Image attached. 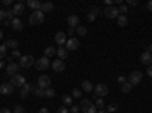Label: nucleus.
<instances>
[{
    "mask_svg": "<svg viewBox=\"0 0 152 113\" xmlns=\"http://www.w3.org/2000/svg\"><path fill=\"white\" fill-rule=\"evenodd\" d=\"M44 21V12L40 9V11H34L31 17H29V23L32 26H38V24H41Z\"/></svg>",
    "mask_w": 152,
    "mask_h": 113,
    "instance_id": "f257e3e1",
    "label": "nucleus"
},
{
    "mask_svg": "<svg viewBox=\"0 0 152 113\" xmlns=\"http://www.w3.org/2000/svg\"><path fill=\"white\" fill-rule=\"evenodd\" d=\"M20 67H23V69H29L31 66H34L35 64V58L32 57V55H23L21 58H20Z\"/></svg>",
    "mask_w": 152,
    "mask_h": 113,
    "instance_id": "f03ea898",
    "label": "nucleus"
},
{
    "mask_svg": "<svg viewBox=\"0 0 152 113\" xmlns=\"http://www.w3.org/2000/svg\"><path fill=\"white\" fill-rule=\"evenodd\" d=\"M143 80V73L140 70H134L129 73V77H128V83L132 84V86H137L138 83H140Z\"/></svg>",
    "mask_w": 152,
    "mask_h": 113,
    "instance_id": "7ed1b4c3",
    "label": "nucleus"
},
{
    "mask_svg": "<svg viewBox=\"0 0 152 113\" xmlns=\"http://www.w3.org/2000/svg\"><path fill=\"white\" fill-rule=\"evenodd\" d=\"M108 92H110V89H108V86H107V84L99 83V84H96V86H94V93H96V96H97V98L107 96V95H108Z\"/></svg>",
    "mask_w": 152,
    "mask_h": 113,
    "instance_id": "20e7f679",
    "label": "nucleus"
},
{
    "mask_svg": "<svg viewBox=\"0 0 152 113\" xmlns=\"http://www.w3.org/2000/svg\"><path fill=\"white\" fill-rule=\"evenodd\" d=\"M104 14H105V17L107 18H110V20H114V18H119V9L117 8H114V6H107L105 9H104Z\"/></svg>",
    "mask_w": 152,
    "mask_h": 113,
    "instance_id": "39448f33",
    "label": "nucleus"
},
{
    "mask_svg": "<svg viewBox=\"0 0 152 113\" xmlns=\"http://www.w3.org/2000/svg\"><path fill=\"white\" fill-rule=\"evenodd\" d=\"M11 84L14 87H23L24 84H26V78H24V75L17 73V75H14V77H11Z\"/></svg>",
    "mask_w": 152,
    "mask_h": 113,
    "instance_id": "423d86ee",
    "label": "nucleus"
},
{
    "mask_svg": "<svg viewBox=\"0 0 152 113\" xmlns=\"http://www.w3.org/2000/svg\"><path fill=\"white\" fill-rule=\"evenodd\" d=\"M35 67H37L38 70H46V69H49V67H50L49 58H47V57H41L40 60H37V61H35Z\"/></svg>",
    "mask_w": 152,
    "mask_h": 113,
    "instance_id": "0eeeda50",
    "label": "nucleus"
},
{
    "mask_svg": "<svg viewBox=\"0 0 152 113\" xmlns=\"http://www.w3.org/2000/svg\"><path fill=\"white\" fill-rule=\"evenodd\" d=\"M18 70H20V64H18V63H15V61L9 63V64L6 66V73L9 75V77H14V75H17Z\"/></svg>",
    "mask_w": 152,
    "mask_h": 113,
    "instance_id": "6e6552de",
    "label": "nucleus"
},
{
    "mask_svg": "<svg viewBox=\"0 0 152 113\" xmlns=\"http://www.w3.org/2000/svg\"><path fill=\"white\" fill-rule=\"evenodd\" d=\"M78 47H79V40L76 38V37H72V38L67 40V43H66V49H67V51H76Z\"/></svg>",
    "mask_w": 152,
    "mask_h": 113,
    "instance_id": "1a4fd4ad",
    "label": "nucleus"
},
{
    "mask_svg": "<svg viewBox=\"0 0 152 113\" xmlns=\"http://www.w3.org/2000/svg\"><path fill=\"white\" fill-rule=\"evenodd\" d=\"M38 86H40L41 87V89H49V87H50V78L47 77V75H41V77L40 78H38V83H37Z\"/></svg>",
    "mask_w": 152,
    "mask_h": 113,
    "instance_id": "9d476101",
    "label": "nucleus"
},
{
    "mask_svg": "<svg viewBox=\"0 0 152 113\" xmlns=\"http://www.w3.org/2000/svg\"><path fill=\"white\" fill-rule=\"evenodd\" d=\"M52 69H53L55 72H64V69H66V63L58 58V60L52 61Z\"/></svg>",
    "mask_w": 152,
    "mask_h": 113,
    "instance_id": "9b49d317",
    "label": "nucleus"
},
{
    "mask_svg": "<svg viewBox=\"0 0 152 113\" xmlns=\"http://www.w3.org/2000/svg\"><path fill=\"white\" fill-rule=\"evenodd\" d=\"M12 92H14V86H12L11 83H3L2 86H0V93L2 95H11Z\"/></svg>",
    "mask_w": 152,
    "mask_h": 113,
    "instance_id": "f8f14e48",
    "label": "nucleus"
},
{
    "mask_svg": "<svg viewBox=\"0 0 152 113\" xmlns=\"http://www.w3.org/2000/svg\"><path fill=\"white\" fill-rule=\"evenodd\" d=\"M140 63H142V64H145V66H151L152 64V54L149 51L143 52L142 57H140Z\"/></svg>",
    "mask_w": 152,
    "mask_h": 113,
    "instance_id": "ddd939ff",
    "label": "nucleus"
},
{
    "mask_svg": "<svg viewBox=\"0 0 152 113\" xmlns=\"http://www.w3.org/2000/svg\"><path fill=\"white\" fill-rule=\"evenodd\" d=\"M66 32H56L55 34V41H56V44H59V47L61 46H64L66 43H67V38H66Z\"/></svg>",
    "mask_w": 152,
    "mask_h": 113,
    "instance_id": "4468645a",
    "label": "nucleus"
},
{
    "mask_svg": "<svg viewBox=\"0 0 152 113\" xmlns=\"http://www.w3.org/2000/svg\"><path fill=\"white\" fill-rule=\"evenodd\" d=\"M67 24L70 28H78L79 26V17L78 16H75V14H72V16H69V18H67Z\"/></svg>",
    "mask_w": 152,
    "mask_h": 113,
    "instance_id": "2eb2a0df",
    "label": "nucleus"
},
{
    "mask_svg": "<svg viewBox=\"0 0 152 113\" xmlns=\"http://www.w3.org/2000/svg\"><path fill=\"white\" fill-rule=\"evenodd\" d=\"M31 89H32V84H29V83H26L23 87H21V90H20V96L23 98V99H28V96H29V93H31Z\"/></svg>",
    "mask_w": 152,
    "mask_h": 113,
    "instance_id": "dca6fc26",
    "label": "nucleus"
},
{
    "mask_svg": "<svg viewBox=\"0 0 152 113\" xmlns=\"http://www.w3.org/2000/svg\"><path fill=\"white\" fill-rule=\"evenodd\" d=\"M12 12H14V16H21L24 12V3H15L14 6H12Z\"/></svg>",
    "mask_w": 152,
    "mask_h": 113,
    "instance_id": "f3484780",
    "label": "nucleus"
},
{
    "mask_svg": "<svg viewBox=\"0 0 152 113\" xmlns=\"http://www.w3.org/2000/svg\"><path fill=\"white\" fill-rule=\"evenodd\" d=\"M11 28L14 29V31H21V29H23V21H21L18 17H15L14 20L11 21Z\"/></svg>",
    "mask_w": 152,
    "mask_h": 113,
    "instance_id": "a211bd4d",
    "label": "nucleus"
},
{
    "mask_svg": "<svg viewBox=\"0 0 152 113\" xmlns=\"http://www.w3.org/2000/svg\"><path fill=\"white\" fill-rule=\"evenodd\" d=\"M56 55L59 57V60H62V61H64V60L69 57V51H67V49H66L64 46H61L59 49H56Z\"/></svg>",
    "mask_w": 152,
    "mask_h": 113,
    "instance_id": "6ab92c4d",
    "label": "nucleus"
},
{
    "mask_svg": "<svg viewBox=\"0 0 152 113\" xmlns=\"http://www.w3.org/2000/svg\"><path fill=\"white\" fill-rule=\"evenodd\" d=\"M31 92H32L35 96H40V98H41V96H44V89H41V87L38 86V84H37V86H35V84H32Z\"/></svg>",
    "mask_w": 152,
    "mask_h": 113,
    "instance_id": "aec40b11",
    "label": "nucleus"
},
{
    "mask_svg": "<svg viewBox=\"0 0 152 113\" xmlns=\"http://www.w3.org/2000/svg\"><path fill=\"white\" fill-rule=\"evenodd\" d=\"M93 106H94V104L90 101V99H82V101H81V106H79V109H81V110L85 113L88 109H90V107H93Z\"/></svg>",
    "mask_w": 152,
    "mask_h": 113,
    "instance_id": "412c9836",
    "label": "nucleus"
},
{
    "mask_svg": "<svg viewBox=\"0 0 152 113\" xmlns=\"http://www.w3.org/2000/svg\"><path fill=\"white\" fill-rule=\"evenodd\" d=\"M82 90L84 92H93L94 90V86H93V83L91 81H88V80H85V81H82Z\"/></svg>",
    "mask_w": 152,
    "mask_h": 113,
    "instance_id": "4be33fe9",
    "label": "nucleus"
},
{
    "mask_svg": "<svg viewBox=\"0 0 152 113\" xmlns=\"http://www.w3.org/2000/svg\"><path fill=\"white\" fill-rule=\"evenodd\" d=\"M41 2H38V0H28V6L32 8L34 11H40L41 9Z\"/></svg>",
    "mask_w": 152,
    "mask_h": 113,
    "instance_id": "5701e85b",
    "label": "nucleus"
},
{
    "mask_svg": "<svg viewBox=\"0 0 152 113\" xmlns=\"http://www.w3.org/2000/svg\"><path fill=\"white\" fill-rule=\"evenodd\" d=\"M55 54H56V49H55V47H52V46H47V47L44 49V57H47V58L53 57Z\"/></svg>",
    "mask_w": 152,
    "mask_h": 113,
    "instance_id": "b1692460",
    "label": "nucleus"
},
{
    "mask_svg": "<svg viewBox=\"0 0 152 113\" xmlns=\"http://www.w3.org/2000/svg\"><path fill=\"white\" fill-rule=\"evenodd\" d=\"M6 47H11L12 51H14V49H17L18 47V41L17 40H14V38H9V40H6Z\"/></svg>",
    "mask_w": 152,
    "mask_h": 113,
    "instance_id": "393cba45",
    "label": "nucleus"
},
{
    "mask_svg": "<svg viewBox=\"0 0 152 113\" xmlns=\"http://www.w3.org/2000/svg\"><path fill=\"white\" fill-rule=\"evenodd\" d=\"M52 9H53V3L52 2H46V3L41 5V11L43 12H50Z\"/></svg>",
    "mask_w": 152,
    "mask_h": 113,
    "instance_id": "a878e982",
    "label": "nucleus"
},
{
    "mask_svg": "<svg viewBox=\"0 0 152 113\" xmlns=\"http://www.w3.org/2000/svg\"><path fill=\"white\" fill-rule=\"evenodd\" d=\"M117 23H119V26L125 28L126 24H128V17H126V16H119V18H117Z\"/></svg>",
    "mask_w": 152,
    "mask_h": 113,
    "instance_id": "bb28decb",
    "label": "nucleus"
},
{
    "mask_svg": "<svg viewBox=\"0 0 152 113\" xmlns=\"http://www.w3.org/2000/svg\"><path fill=\"white\" fill-rule=\"evenodd\" d=\"M62 103H64V106H72L73 103L72 95H62Z\"/></svg>",
    "mask_w": 152,
    "mask_h": 113,
    "instance_id": "cd10ccee",
    "label": "nucleus"
},
{
    "mask_svg": "<svg viewBox=\"0 0 152 113\" xmlns=\"http://www.w3.org/2000/svg\"><path fill=\"white\" fill-rule=\"evenodd\" d=\"M76 34H78V35H81V37L87 35V28H85V26H82V24H79V26L76 28Z\"/></svg>",
    "mask_w": 152,
    "mask_h": 113,
    "instance_id": "c85d7f7f",
    "label": "nucleus"
},
{
    "mask_svg": "<svg viewBox=\"0 0 152 113\" xmlns=\"http://www.w3.org/2000/svg\"><path fill=\"white\" fill-rule=\"evenodd\" d=\"M120 89H122V92H123V93H129V92L132 90V84H129V83H125V84L120 87Z\"/></svg>",
    "mask_w": 152,
    "mask_h": 113,
    "instance_id": "c756f323",
    "label": "nucleus"
},
{
    "mask_svg": "<svg viewBox=\"0 0 152 113\" xmlns=\"http://www.w3.org/2000/svg\"><path fill=\"white\" fill-rule=\"evenodd\" d=\"M96 107H97V110H104V107H105V103H104V99L102 98H97L96 99V104H94Z\"/></svg>",
    "mask_w": 152,
    "mask_h": 113,
    "instance_id": "7c9ffc66",
    "label": "nucleus"
},
{
    "mask_svg": "<svg viewBox=\"0 0 152 113\" xmlns=\"http://www.w3.org/2000/svg\"><path fill=\"white\" fill-rule=\"evenodd\" d=\"M117 9H119V14H120V16H126V12H128V6H126L125 3H122Z\"/></svg>",
    "mask_w": 152,
    "mask_h": 113,
    "instance_id": "2f4dec72",
    "label": "nucleus"
},
{
    "mask_svg": "<svg viewBox=\"0 0 152 113\" xmlns=\"http://www.w3.org/2000/svg\"><path fill=\"white\" fill-rule=\"evenodd\" d=\"M44 96H46V98H53V96H55V90L49 87V89L44 90Z\"/></svg>",
    "mask_w": 152,
    "mask_h": 113,
    "instance_id": "473e14b6",
    "label": "nucleus"
},
{
    "mask_svg": "<svg viewBox=\"0 0 152 113\" xmlns=\"http://www.w3.org/2000/svg\"><path fill=\"white\" fill-rule=\"evenodd\" d=\"M81 96H82V90H79V89L72 90V98H81Z\"/></svg>",
    "mask_w": 152,
    "mask_h": 113,
    "instance_id": "72a5a7b5",
    "label": "nucleus"
},
{
    "mask_svg": "<svg viewBox=\"0 0 152 113\" xmlns=\"http://www.w3.org/2000/svg\"><path fill=\"white\" fill-rule=\"evenodd\" d=\"M6 49H8V47H6L5 43L0 46V58H5V57H6Z\"/></svg>",
    "mask_w": 152,
    "mask_h": 113,
    "instance_id": "f704fd0d",
    "label": "nucleus"
},
{
    "mask_svg": "<svg viewBox=\"0 0 152 113\" xmlns=\"http://www.w3.org/2000/svg\"><path fill=\"white\" fill-rule=\"evenodd\" d=\"M21 57H23V55L20 54L18 49H14V51H12V58H18V60H20Z\"/></svg>",
    "mask_w": 152,
    "mask_h": 113,
    "instance_id": "c9c22d12",
    "label": "nucleus"
},
{
    "mask_svg": "<svg viewBox=\"0 0 152 113\" xmlns=\"http://www.w3.org/2000/svg\"><path fill=\"white\" fill-rule=\"evenodd\" d=\"M79 106H70V109H69V112L70 113H79Z\"/></svg>",
    "mask_w": 152,
    "mask_h": 113,
    "instance_id": "e433bc0d",
    "label": "nucleus"
},
{
    "mask_svg": "<svg viewBox=\"0 0 152 113\" xmlns=\"http://www.w3.org/2000/svg\"><path fill=\"white\" fill-rule=\"evenodd\" d=\"M107 110H108L110 113H114V112H116V110H117V106H116V104H110Z\"/></svg>",
    "mask_w": 152,
    "mask_h": 113,
    "instance_id": "4c0bfd02",
    "label": "nucleus"
},
{
    "mask_svg": "<svg viewBox=\"0 0 152 113\" xmlns=\"http://www.w3.org/2000/svg\"><path fill=\"white\" fill-rule=\"evenodd\" d=\"M14 113H24L23 106H15V107H14Z\"/></svg>",
    "mask_w": 152,
    "mask_h": 113,
    "instance_id": "58836bf2",
    "label": "nucleus"
},
{
    "mask_svg": "<svg viewBox=\"0 0 152 113\" xmlns=\"http://www.w3.org/2000/svg\"><path fill=\"white\" fill-rule=\"evenodd\" d=\"M87 20L91 23V21H94V20H96V16H94V14H91V12H88V14H87Z\"/></svg>",
    "mask_w": 152,
    "mask_h": 113,
    "instance_id": "ea45409f",
    "label": "nucleus"
},
{
    "mask_svg": "<svg viewBox=\"0 0 152 113\" xmlns=\"http://www.w3.org/2000/svg\"><path fill=\"white\" fill-rule=\"evenodd\" d=\"M117 83H119L120 86H123L125 83H128V80H126L125 77H119V78H117Z\"/></svg>",
    "mask_w": 152,
    "mask_h": 113,
    "instance_id": "a19ab883",
    "label": "nucleus"
},
{
    "mask_svg": "<svg viewBox=\"0 0 152 113\" xmlns=\"http://www.w3.org/2000/svg\"><path fill=\"white\" fill-rule=\"evenodd\" d=\"M56 113H70V112H69L67 107H59V109L56 110Z\"/></svg>",
    "mask_w": 152,
    "mask_h": 113,
    "instance_id": "79ce46f5",
    "label": "nucleus"
},
{
    "mask_svg": "<svg viewBox=\"0 0 152 113\" xmlns=\"http://www.w3.org/2000/svg\"><path fill=\"white\" fill-rule=\"evenodd\" d=\"M128 5H131V6H137V5H138V0H128Z\"/></svg>",
    "mask_w": 152,
    "mask_h": 113,
    "instance_id": "37998d69",
    "label": "nucleus"
},
{
    "mask_svg": "<svg viewBox=\"0 0 152 113\" xmlns=\"http://www.w3.org/2000/svg\"><path fill=\"white\" fill-rule=\"evenodd\" d=\"M5 18H6V12L5 11H0V21L5 20Z\"/></svg>",
    "mask_w": 152,
    "mask_h": 113,
    "instance_id": "c03bdc74",
    "label": "nucleus"
},
{
    "mask_svg": "<svg viewBox=\"0 0 152 113\" xmlns=\"http://www.w3.org/2000/svg\"><path fill=\"white\" fill-rule=\"evenodd\" d=\"M146 73H148L149 77L152 78V64H151V66H148V70H146Z\"/></svg>",
    "mask_w": 152,
    "mask_h": 113,
    "instance_id": "a18cd8bd",
    "label": "nucleus"
},
{
    "mask_svg": "<svg viewBox=\"0 0 152 113\" xmlns=\"http://www.w3.org/2000/svg\"><path fill=\"white\" fill-rule=\"evenodd\" d=\"M38 113H49V109H47V107H41Z\"/></svg>",
    "mask_w": 152,
    "mask_h": 113,
    "instance_id": "49530a36",
    "label": "nucleus"
},
{
    "mask_svg": "<svg viewBox=\"0 0 152 113\" xmlns=\"http://www.w3.org/2000/svg\"><path fill=\"white\" fill-rule=\"evenodd\" d=\"M146 8H148L149 11H152V0H149V2H148V5H146Z\"/></svg>",
    "mask_w": 152,
    "mask_h": 113,
    "instance_id": "de8ad7c7",
    "label": "nucleus"
},
{
    "mask_svg": "<svg viewBox=\"0 0 152 113\" xmlns=\"http://www.w3.org/2000/svg\"><path fill=\"white\" fill-rule=\"evenodd\" d=\"M105 5L107 6H113V0H105Z\"/></svg>",
    "mask_w": 152,
    "mask_h": 113,
    "instance_id": "09e8293b",
    "label": "nucleus"
},
{
    "mask_svg": "<svg viewBox=\"0 0 152 113\" xmlns=\"http://www.w3.org/2000/svg\"><path fill=\"white\" fill-rule=\"evenodd\" d=\"M69 35H72V37L75 35V29H73V28H70V29H69Z\"/></svg>",
    "mask_w": 152,
    "mask_h": 113,
    "instance_id": "8fccbe9b",
    "label": "nucleus"
},
{
    "mask_svg": "<svg viewBox=\"0 0 152 113\" xmlns=\"http://www.w3.org/2000/svg\"><path fill=\"white\" fill-rule=\"evenodd\" d=\"M0 113H11L9 109H3V110H0Z\"/></svg>",
    "mask_w": 152,
    "mask_h": 113,
    "instance_id": "3c124183",
    "label": "nucleus"
},
{
    "mask_svg": "<svg viewBox=\"0 0 152 113\" xmlns=\"http://www.w3.org/2000/svg\"><path fill=\"white\" fill-rule=\"evenodd\" d=\"M5 5H12V0H3Z\"/></svg>",
    "mask_w": 152,
    "mask_h": 113,
    "instance_id": "603ef678",
    "label": "nucleus"
},
{
    "mask_svg": "<svg viewBox=\"0 0 152 113\" xmlns=\"http://www.w3.org/2000/svg\"><path fill=\"white\" fill-rule=\"evenodd\" d=\"M3 26H11V21H8V20H5V21H3Z\"/></svg>",
    "mask_w": 152,
    "mask_h": 113,
    "instance_id": "864d4df0",
    "label": "nucleus"
},
{
    "mask_svg": "<svg viewBox=\"0 0 152 113\" xmlns=\"http://www.w3.org/2000/svg\"><path fill=\"white\" fill-rule=\"evenodd\" d=\"M2 38H3V32H2V31H0V40H2Z\"/></svg>",
    "mask_w": 152,
    "mask_h": 113,
    "instance_id": "5fc2aeb1",
    "label": "nucleus"
},
{
    "mask_svg": "<svg viewBox=\"0 0 152 113\" xmlns=\"http://www.w3.org/2000/svg\"><path fill=\"white\" fill-rule=\"evenodd\" d=\"M0 69H3V61H0Z\"/></svg>",
    "mask_w": 152,
    "mask_h": 113,
    "instance_id": "6e6d98bb",
    "label": "nucleus"
},
{
    "mask_svg": "<svg viewBox=\"0 0 152 113\" xmlns=\"http://www.w3.org/2000/svg\"><path fill=\"white\" fill-rule=\"evenodd\" d=\"M97 113H107L105 110H97Z\"/></svg>",
    "mask_w": 152,
    "mask_h": 113,
    "instance_id": "4d7b16f0",
    "label": "nucleus"
},
{
    "mask_svg": "<svg viewBox=\"0 0 152 113\" xmlns=\"http://www.w3.org/2000/svg\"><path fill=\"white\" fill-rule=\"evenodd\" d=\"M149 52H151V54H152V44H151V46H149Z\"/></svg>",
    "mask_w": 152,
    "mask_h": 113,
    "instance_id": "13d9d810",
    "label": "nucleus"
},
{
    "mask_svg": "<svg viewBox=\"0 0 152 113\" xmlns=\"http://www.w3.org/2000/svg\"><path fill=\"white\" fill-rule=\"evenodd\" d=\"M0 24H2V21H0Z\"/></svg>",
    "mask_w": 152,
    "mask_h": 113,
    "instance_id": "bf43d9fd",
    "label": "nucleus"
}]
</instances>
